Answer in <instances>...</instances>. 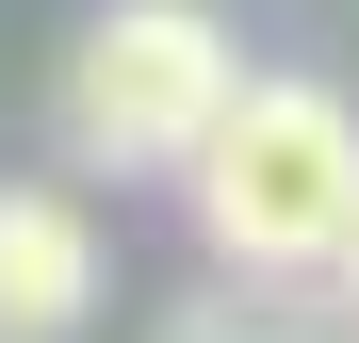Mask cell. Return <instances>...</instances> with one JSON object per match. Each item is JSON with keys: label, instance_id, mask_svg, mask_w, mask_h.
Wrapping results in <instances>:
<instances>
[{"label": "cell", "instance_id": "6da1fadb", "mask_svg": "<svg viewBox=\"0 0 359 343\" xmlns=\"http://www.w3.org/2000/svg\"><path fill=\"white\" fill-rule=\"evenodd\" d=\"M180 213H196L212 278H245V295H294V278H343L359 246V114L327 82L262 66L245 114L196 147V180H180Z\"/></svg>", "mask_w": 359, "mask_h": 343}, {"label": "cell", "instance_id": "7a4b0ae2", "mask_svg": "<svg viewBox=\"0 0 359 343\" xmlns=\"http://www.w3.org/2000/svg\"><path fill=\"white\" fill-rule=\"evenodd\" d=\"M245 49H229L212 0H98L66 49V163L82 180H196V147L245 114Z\"/></svg>", "mask_w": 359, "mask_h": 343}, {"label": "cell", "instance_id": "3957f363", "mask_svg": "<svg viewBox=\"0 0 359 343\" xmlns=\"http://www.w3.org/2000/svg\"><path fill=\"white\" fill-rule=\"evenodd\" d=\"M98 311V213L66 180H0V343H66Z\"/></svg>", "mask_w": 359, "mask_h": 343}, {"label": "cell", "instance_id": "277c9868", "mask_svg": "<svg viewBox=\"0 0 359 343\" xmlns=\"http://www.w3.org/2000/svg\"><path fill=\"white\" fill-rule=\"evenodd\" d=\"M163 343H327L311 311H278V295H245V278H212L196 311H163Z\"/></svg>", "mask_w": 359, "mask_h": 343}, {"label": "cell", "instance_id": "5b68a950", "mask_svg": "<svg viewBox=\"0 0 359 343\" xmlns=\"http://www.w3.org/2000/svg\"><path fill=\"white\" fill-rule=\"evenodd\" d=\"M343 311H359V246H343Z\"/></svg>", "mask_w": 359, "mask_h": 343}]
</instances>
